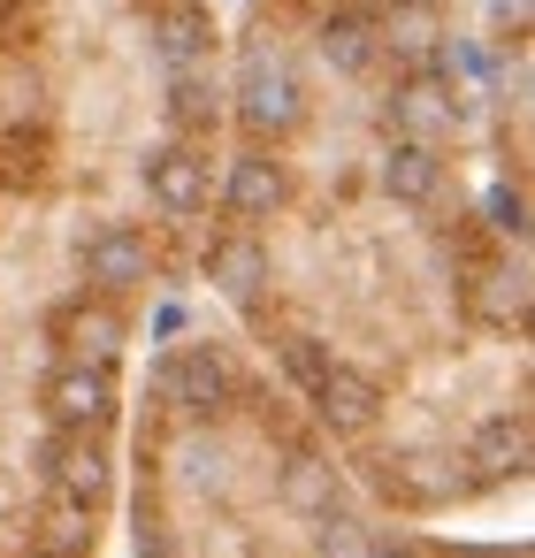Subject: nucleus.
Listing matches in <instances>:
<instances>
[{
    "label": "nucleus",
    "instance_id": "obj_3",
    "mask_svg": "<svg viewBox=\"0 0 535 558\" xmlns=\"http://www.w3.org/2000/svg\"><path fill=\"white\" fill-rule=\"evenodd\" d=\"M192 253L108 207L0 199V558H100L146 329Z\"/></svg>",
    "mask_w": 535,
    "mask_h": 558
},
{
    "label": "nucleus",
    "instance_id": "obj_2",
    "mask_svg": "<svg viewBox=\"0 0 535 558\" xmlns=\"http://www.w3.org/2000/svg\"><path fill=\"white\" fill-rule=\"evenodd\" d=\"M115 520H131V558H527L520 535H451L375 505L260 352L177 299L131 375Z\"/></svg>",
    "mask_w": 535,
    "mask_h": 558
},
{
    "label": "nucleus",
    "instance_id": "obj_1",
    "mask_svg": "<svg viewBox=\"0 0 535 558\" xmlns=\"http://www.w3.org/2000/svg\"><path fill=\"white\" fill-rule=\"evenodd\" d=\"M527 184L474 146L443 0H291L230 47L192 291L398 520L527 482Z\"/></svg>",
    "mask_w": 535,
    "mask_h": 558
}]
</instances>
